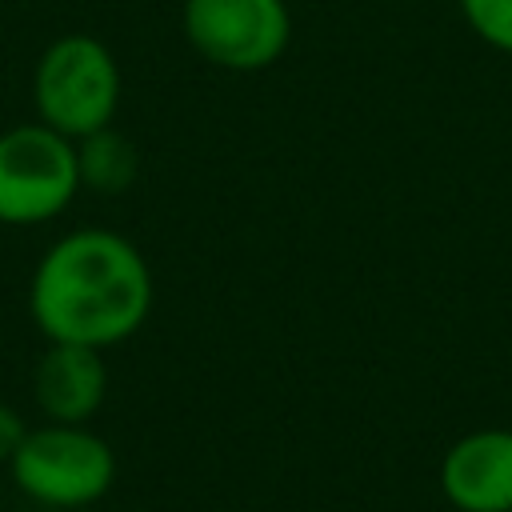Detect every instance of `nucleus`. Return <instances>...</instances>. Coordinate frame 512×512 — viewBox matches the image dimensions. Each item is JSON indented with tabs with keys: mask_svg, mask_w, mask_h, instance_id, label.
Wrapping results in <instances>:
<instances>
[{
	"mask_svg": "<svg viewBox=\"0 0 512 512\" xmlns=\"http://www.w3.org/2000/svg\"><path fill=\"white\" fill-rule=\"evenodd\" d=\"M28 308L52 344L108 348L144 324L152 276L136 244L104 228H80L56 240L36 264Z\"/></svg>",
	"mask_w": 512,
	"mask_h": 512,
	"instance_id": "nucleus-1",
	"label": "nucleus"
},
{
	"mask_svg": "<svg viewBox=\"0 0 512 512\" xmlns=\"http://www.w3.org/2000/svg\"><path fill=\"white\" fill-rule=\"evenodd\" d=\"M32 96L40 124L64 132L68 140H84L112 124L120 104V68L96 36L72 32L44 48Z\"/></svg>",
	"mask_w": 512,
	"mask_h": 512,
	"instance_id": "nucleus-2",
	"label": "nucleus"
},
{
	"mask_svg": "<svg viewBox=\"0 0 512 512\" xmlns=\"http://www.w3.org/2000/svg\"><path fill=\"white\" fill-rule=\"evenodd\" d=\"M8 468L16 488L48 508L96 504L116 480L112 448L84 424H56V420H48L44 428H28Z\"/></svg>",
	"mask_w": 512,
	"mask_h": 512,
	"instance_id": "nucleus-3",
	"label": "nucleus"
},
{
	"mask_svg": "<svg viewBox=\"0 0 512 512\" xmlns=\"http://www.w3.org/2000/svg\"><path fill=\"white\" fill-rule=\"evenodd\" d=\"M80 192L76 140L48 124L0 132V224H44Z\"/></svg>",
	"mask_w": 512,
	"mask_h": 512,
	"instance_id": "nucleus-4",
	"label": "nucleus"
},
{
	"mask_svg": "<svg viewBox=\"0 0 512 512\" xmlns=\"http://www.w3.org/2000/svg\"><path fill=\"white\" fill-rule=\"evenodd\" d=\"M184 32L212 64L256 72L288 48L292 20L284 0H184Z\"/></svg>",
	"mask_w": 512,
	"mask_h": 512,
	"instance_id": "nucleus-5",
	"label": "nucleus"
},
{
	"mask_svg": "<svg viewBox=\"0 0 512 512\" xmlns=\"http://www.w3.org/2000/svg\"><path fill=\"white\" fill-rule=\"evenodd\" d=\"M440 492L456 512H512V428L460 436L440 460Z\"/></svg>",
	"mask_w": 512,
	"mask_h": 512,
	"instance_id": "nucleus-6",
	"label": "nucleus"
},
{
	"mask_svg": "<svg viewBox=\"0 0 512 512\" xmlns=\"http://www.w3.org/2000/svg\"><path fill=\"white\" fill-rule=\"evenodd\" d=\"M36 404L56 424H84L108 392V368L100 348L88 344H48L32 376Z\"/></svg>",
	"mask_w": 512,
	"mask_h": 512,
	"instance_id": "nucleus-7",
	"label": "nucleus"
},
{
	"mask_svg": "<svg viewBox=\"0 0 512 512\" xmlns=\"http://www.w3.org/2000/svg\"><path fill=\"white\" fill-rule=\"evenodd\" d=\"M76 156H80V184L96 192H120L136 176V152L112 128L76 140Z\"/></svg>",
	"mask_w": 512,
	"mask_h": 512,
	"instance_id": "nucleus-8",
	"label": "nucleus"
},
{
	"mask_svg": "<svg viewBox=\"0 0 512 512\" xmlns=\"http://www.w3.org/2000/svg\"><path fill=\"white\" fill-rule=\"evenodd\" d=\"M460 8L480 40L512 52V0H460Z\"/></svg>",
	"mask_w": 512,
	"mask_h": 512,
	"instance_id": "nucleus-9",
	"label": "nucleus"
},
{
	"mask_svg": "<svg viewBox=\"0 0 512 512\" xmlns=\"http://www.w3.org/2000/svg\"><path fill=\"white\" fill-rule=\"evenodd\" d=\"M24 436H28L24 420H20L8 404H0V460H4V464L16 456V448H20V440H24Z\"/></svg>",
	"mask_w": 512,
	"mask_h": 512,
	"instance_id": "nucleus-10",
	"label": "nucleus"
}]
</instances>
